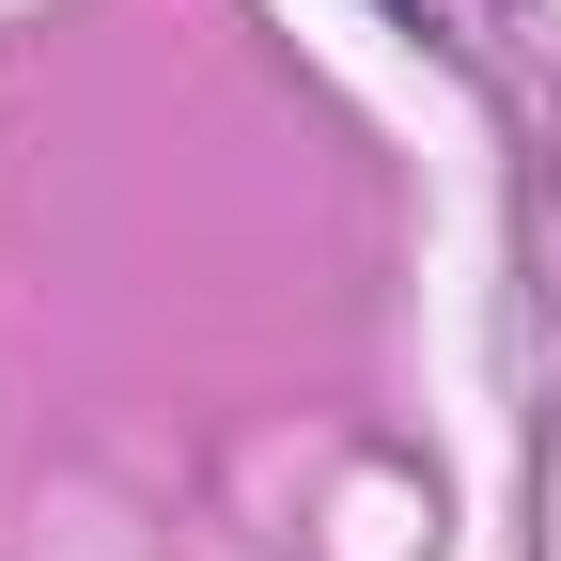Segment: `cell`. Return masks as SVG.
Segmentation results:
<instances>
[]
</instances>
